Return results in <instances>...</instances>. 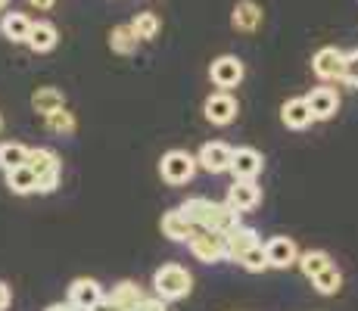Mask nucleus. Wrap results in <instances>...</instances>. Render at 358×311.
Here are the masks:
<instances>
[{
  "mask_svg": "<svg viewBox=\"0 0 358 311\" xmlns=\"http://www.w3.org/2000/svg\"><path fill=\"white\" fill-rule=\"evenodd\" d=\"M178 209L184 212V218H187L196 231L231 233L234 227H240V212H234L228 203H215V199H206V196H190L187 203H181Z\"/></svg>",
  "mask_w": 358,
  "mask_h": 311,
  "instance_id": "obj_1",
  "label": "nucleus"
},
{
  "mask_svg": "<svg viewBox=\"0 0 358 311\" xmlns=\"http://www.w3.org/2000/svg\"><path fill=\"white\" fill-rule=\"evenodd\" d=\"M194 289V277L184 265H162L153 274V296H159L162 302H178L184 296H190Z\"/></svg>",
  "mask_w": 358,
  "mask_h": 311,
  "instance_id": "obj_2",
  "label": "nucleus"
},
{
  "mask_svg": "<svg viewBox=\"0 0 358 311\" xmlns=\"http://www.w3.org/2000/svg\"><path fill=\"white\" fill-rule=\"evenodd\" d=\"M29 168L38 175V193H53L63 181V162L53 150L34 147L29 153Z\"/></svg>",
  "mask_w": 358,
  "mask_h": 311,
  "instance_id": "obj_3",
  "label": "nucleus"
},
{
  "mask_svg": "<svg viewBox=\"0 0 358 311\" xmlns=\"http://www.w3.org/2000/svg\"><path fill=\"white\" fill-rule=\"evenodd\" d=\"M196 168H199L196 156H190L187 150H169V153L162 156V162H159L162 181L171 184V187L190 184V181H194V175H196Z\"/></svg>",
  "mask_w": 358,
  "mask_h": 311,
  "instance_id": "obj_4",
  "label": "nucleus"
},
{
  "mask_svg": "<svg viewBox=\"0 0 358 311\" xmlns=\"http://www.w3.org/2000/svg\"><path fill=\"white\" fill-rule=\"evenodd\" d=\"M190 252L196 261L203 265H215V261L228 259V249H224V233H212V231H196L190 237Z\"/></svg>",
  "mask_w": 358,
  "mask_h": 311,
  "instance_id": "obj_5",
  "label": "nucleus"
},
{
  "mask_svg": "<svg viewBox=\"0 0 358 311\" xmlns=\"http://www.w3.org/2000/svg\"><path fill=\"white\" fill-rule=\"evenodd\" d=\"M143 299H147V293L137 283L122 280L119 287H113V293H106V299L100 302L97 311H134L143 305Z\"/></svg>",
  "mask_w": 358,
  "mask_h": 311,
  "instance_id": "obj_6",
  "label": "nucleus"
},
{
  "mask_svg": "<svg viewBox=\"0 0 358 311\" xmlns=\"http://www.w3.org/2000/svg\"><path fill=\"white\" fill-rule=\"evenodd\" d=\"M243 75H246L243 62H240L237 57H231V53L212 59V66H209V78L218 91H231V87H237L240 81H243Z\"/></svg>",
  "mask_w": 358,
  "mask_h": 311,
  "instance_id": "obj_7",
  "label": "nucleus"
},
{
  "mask_svg": "<svg viewBox=\"0 0 358 311\" xmlns=\"http://www.w3.org/2000/svg\"><path fill=\"white\" fill-rule=\"evenodd\" d=\"M203 115L209 124H218V128H224V124H231L237 119V100L231 96V91H215L206 96L203 103Z\"/></svg>",
  "mask_w": 358,
  "mask_h": 311,
  "instance_id": "obj_8",
  "label": "nucleus"
},
{
  "mask_svg": "<svg viewBox=\"0 0 358 311\" xmlns=\"http://www.w3.org/2000/svg\"><path fill=\"white\" fill-rule=\"evenodd\" d=\"M231 159H234V150L228 143H203L196 153V162L199 168H206L209 175H222V171H231Z\"/></svg>",
  "mask_w": 358,
  "mask_h": 311,
  "instance_id": "obj_9",
  "label": "nucleus"
},
{
  "mask_svg": "<svg viewBox=\"0 0 358 311\" xmlns=\"http://www.w3.org/2000/svg\"><path fill=\"white\" fill-rule=\"evenodd\" d=\"M106 299V293H103V287L97 280L91 277H78L69 287V305L72 308H100V302Z\"/></svg>",
  "mask_w": 358,
  "mask_h": 311,
  "instance_id": "obj_10",
  "label": "nucleus"
},
{
  "mask_svg": "<svg viewBox=\"0 0 358 311\" xmlns=\"http://www.w3.org/2000/svg\"><path fill=\"white\" fill-rule=\"evenodd\" d=\"M262 153L252 147H237L234 150V159H231V175L234 181H256L262 175Z\"/></svg>",
  "mask_w": 358,
  "mask_h": 311,
  "instance_id": "obj_11",
  "label": "nucleus"
},
{
  "mask_svg": "<svg viewBox=\"0 0 358 311\" xmlns=\"http://www.w3.org/2000/svg\"><path fill=\"white\" fill-rule=\"evenodd\" d=\"M224 203H228L234 212H240V215H243V212H252L262 203L259 181H234L228 187V199H224Z\"/></svg>",
  "mask_w": 358,
  "mask_h": 311,
  "instance_id": "obj_12",
  "label": "nucleus"
},
{
  "mask_svg": "<svg viewBox=\"0 0 358 311\" xmlns=\"http://www.w3.org/2000/svg\"><path fill=\"white\" fill-rule=\"evenodd\" d=\"M343 62H346V53H343L340 47H321L312 59V72L318 75L321 81L343 78Z\"/></svg>",
  "mask_w": 358,
  "mask_h": 311,
  "instance_id": "obj_13",
  "label": "nucleus"
},
{
  "mask_svg": "<svg viewBox=\"0 0 358 311\" xmlns=\"http://www.w3.org/2000/svg\"><path fill=\"white\" fill-rule=\"evenodd\" d=\"M265 255H268V268H278V271H287L299 261V249L290 237H271L265 243Z\"/></svg>",
  "mask_w": 358,
  "mask_h": 311,
  "instance_id": "obj_14",
  "label": "nucleus"
},
{
  "mask_svg": "<svg viewBox=\"0 0 358 311\" xmlns=\"http://www.w3.org/2000/svg\"><path fill=\"white\" fill-rule=\"evenodd\" d=\"M308 109H312L315 122H327L336 115V109H340V94L334 91V87H315L312 94L306 96Z\"/></svg>",
  "mask_w": 358,
  "mask_h": 311,
  "instance_id": "obj_15",
  "label": "nucleus"
},
{
  "mask_svg": "<svg viewBox=\"0 0 358 311\" xmlns=\"http://www.w3.org/2000/svg\"><path fill=\"white\" fill-rule=\"evenodd\" d=\"M259 243H262L259 233L252 231V227H246V224H240V227H234L231 233H224V249H228L231 261H240L252 246H259Z\"/></svg>",
  "mask_w": 358,
  "mask_h": 311,
  "instance_id": "obj_16",
  "label": "nucleus"
},
{
  "mask_svg": "<svg viewBox=\"0 0 358 311\" xmlns=\"http://www.w3.org/2000/svg\"><path fill=\"white\" fill-rule=\"evenodd\" d=\"M31 19L25 16V13H3V19H0V34H3L6 41H13V44H29V34H31Z\"/></svg>",
  "mask_w": 358,
  "mask_h": 311,
  "instance_id": "obj_17",
  "label": "nucleus"
},
{
  "mask_svg": "<svg viewBox=\"0 0 358 311\" xmlns=\"http://www.w3.org/2000/svg\"><path fill=\"white\" fill-rule=\"evenodd\" d=\"M196 233V227L184 218L181 209H171L162 215V237L175 240V243H190V237Z\"/></svg>",
  "mask_w": 358,
  "mask_h": 311,
  "instance_id": "obj_18",
  "label": "nucleus"
},
{
  "mask_svg": "<svg viewBox=\"0 0 358 311\" xmlns=\"http://www.w3.org/2000/svg\"><path fill=\"white\" fill-rule=\"evenodd\" d=\"M280 119H284L287 128L302 131V128H308V124L315 122V115H312V109H308L306 96H293V100L284 103V109H280Z\"/></svg>",
  "mask_w": 358,
  "mask_h": 311,
  "instance_id": "obj_19",
  "label": "nucleus"
},
{
  "mask_svg": "<svg viewBox=\"0 0 358 311\" xmlns=\"http://www.w3.org/2000/svg\"><path fill=\"white\" fill-rule=\"evenodd\" d=\"M31 106H34V113L38 115H53V113H59V109H66V94L59 91V87H38V91L31 94Z\"/></svg>",
  "mask_w": 358,
  "mask_h": 311,
  "instance_id": "obj_20",
  "label": "nucleus"
},
{
  "mask_svg": "<svg viewBox=\"0 0 358 311\" xmlns=\"http://www.w3.org/2000/svg\"><path fill=\"white\" fill-rule=\"evenodd\" d=\"M231 22L237 31H256L262 25V6L252 3V0H237L231 13Z\"/></svg>",
  "mask_w": 358,
  "mask_h": 311,
  "instance_id": "obj_21",
  "label": "nucleus"
},
{
  "mask_svg": "<svg viewBox=\"0 0 358 311\" xmlns=\"http://www.w3.org/2000/svg\"><path fill=\"white\" fill-rule=\"evenodd\" d=\"M6 187L16 196H29V193H38V175H34L29 165H19V168L6 171Z\"/></svg>",
  "mask_w": 358,
  "mask_h": 311,
  "instance_id": "obj_22",
  "label": "nucleus"
},
{
  "mask_svg": "<svg viewBox=\"0 0 358 311\" xmlns=\"http://www.w3.org/2000/svg\"><path fill=\"white\" fill-rule=\"evenodd\" d=\"M296 265H299V271L312 280V277H318L321 271H327L334 261H330V255L324 249H308V252H299V261H296Z\"/></svg>",
  "mask_w": 358,
  "mask_h": 311,
  "instance_id": "obj_23",
  "label": "nucleus"
},
{
  "mask_svg": "<svg viewBox=\"0 0 358 311\" xmlns=\"http://www.w3.org/2000/svg\"><path fill=\"white\" fill-rule=\"evenodd\" d=\"M57 41H59V34H57V29H53L50 22H34V25H31L29 47H31L34 53H47V50H53V47H57Z\"/></svg>",
  "mask_w": 358,
  "mask_h": 311,
  "instance_id": "obj_24",
  "label": "nucleus"
},
{
  "mask_svg": "<svg viewBox=\"0 0 358 311\" xmlns=\"http://www.w3.org/2000/svg\"><path fill=\"white\" fill-rule=\"evenodd\" d=\"M29 153L31 150L25 143H0V168L3 171H13L19 165H29Z\"/></svg>",
  "mask_w": 358,
  "mask_h": 311,
  "instance_id": "obj_25",
  "label": "nucleus"
},
{
  "mask_svg": "<svg viewBox=\"0 0 358 311\" xmlns=\"http://www.w3.org/2000/svg\"><path fill=\"white\" fill-rule=\"evenodd\" d=\"M137 34L134 29H131V22L128 25H115L113 31H109V47H113L115 53H122V57H128V53H134L137 50Z\"/></svg>",
  "mask_w": 358,
  "mask_h": 311,
  "instance_id": "obj_26",
  "label": "nucleus"
},
{
  "mask_svg": "<svg viewBox=\"0 0 358 311\" xmlns=\"http://www.w3.org/2000/svg\"><path fill=\"white\" fill-rule=\"evenodd\" d=\"M312 287L318 289L321 296H334V293H340L343 289V271L336 265H330L327 271H321L318 277H312Z\"/></svg>",
  "mask_w": 358,
  "mask_h": 311,
  "instance_id": "obj_27",
  "label": "nucleus"
},
{
  "mask_svg": "<svg viewBox=\"0 0 358 311\" xmlns=\"http://www.w3.org/2000/svg\"><path fill=\"white\" fill-rule=\"evenodd\" d=\"M131 29H134L137 41H153L156 34H159L162 22H159V16H156V13H137L134 22H131Z\"/></svg>",
  "mask_w": 358,
  "mask_h": 311,
  "instance_id": "obj_28",
  "label": "nucleus"
},
{
  "mask_svg": "<svg viewBox=\"0 0 358 311\" xmlns=\"http://www.w3.org/2000/svg\"><path fill=\"white\" fill-rule=\"evenodd\" d=\"M47 128L53 131V134H63V137H69V134H75V115L69 113V109H59V113H53V115H47Z\"/></svg>",
  "mask_w": 358,
  "mask_h": 311,
  "instance_id": "obj_29",
  "label": "nucleus"
},
{
  "mask_svg": "<svg viewBox=\"0 0 358 311\" xmlns=\"http://www.w3.org/2000/svg\"><path fill=\"white\" fill-rule=\"evenodd\" d=\"M240 265H243L246 268V271H250V274H259V271H265V268H268V255H265V246H252L250 249V252H246L243 255V259H240Z\"/></svg>",
  "mask_w": 358,
  "mask_h": 311,
  "instance_id": "obj_30",
  "label": "nucleus"
},
{
  "mask_svg": "<svg viewBox=\"0 0 358 311\" xmlns=\"http://www.w3.org/2000/svg\"><path fill=\"white\" fill-rule=\"evenodd\" d=\"M343 81L358 87V50H349L346 53V62H343Z\"/></svg>",
  "mask_w": 358,
  "mask_h": 311,
  "instance_id": "obj_31",
  "label": "nucleus"
},
{
  "mask_svg": "<svg viewBox=\"0 0 358 311\" xmlns=\"http://www.w3.org/2000/svg\"><path fill=\"white\" fill-rule=\"evenodd\" d=\"M141 311H169V308H165V302L159 299V296H147V299H143V305H141Z\"/></svg>",
  "mask_w": 358,
  "mask_h": 311,
  "instance_id": "obj_32",
  "label": "nucleus"
},
{
  "mask_svg": "<svg viewBox=\"0 0 358 311\" xmlns=\"http://www.w3.org/2000/svg\"><path fill=\"white\" fill-rule=\"evenodd\" d=\"M10 302H13V293H10V287H6V283L0 280V311H6V308H10Z\"/></svg>",
  "mask_w": 358,
  "mask_h": 311,
  "instance_id": "obj_33",
  "label": "nucleus"
},
{
  "mask_svg": "<svg viewBox=\"0 0 358 311\" xmlns=\"http://www.w3.org/2000/svg\"><path fill=\"white\" fill-rule=\"evenodd\" d=\"M31 6H38V10H50L53 3H57V0H29Z\"/></svg>",
  "mask_w": 358,
  "mask_h": 311,
  "instance_id": "obj_34",
  "label": "nucleus"
},
{
  "mask_svg": "<svg viewBox=\"0 0 358 311\" xmlns=\"http://www.w3.org/2000/svg\"><path fill=\"white\" fill-rule=\"evenodd\" d=\"M47 311H72V305H69V302H66V305H63V302H59V305H50Z\"/></svg>",
  "mask_w": 358,
  "mask_h": 311,
  "instance_id": "obj_35",
  "label": "nucleus"
},
{
  "mask_svg": "<svg viewBox=\"0 0 358 311\" xmlns=\"http://www.w3.org/2000/svg\"><path fill=\"white\" fill-rule=\"evenodd\" d=\"M6 3H10V0H0V10H3V6H6Z\"/></svg>",
  "mask_w": 358,
  "mask_h": 311,
  "instance_id": "obj_36",
  "label": "nucleus"
},
{
  "mask_svg": "<svg viewBox=\"0 0 358 311\" xmlns=\"http://www.w3.org/2000/svg\"><path fill=\"white\" fill-rule=\"evenodd\" d=\"M72 311H94V308H72Z\"/></svg>",
  "mask_w": 358,
  "mask_h": 311,
  "instance_id": "obj_37",
  "label": "nucleus"
},
{
  "mask_svg": "<svg viewBox=\"0 0 358 311\" xmlns=\"http://www.w3.org/2000/svg\"><path fill=\"white\" fill-rule=\"evenodd\" d=\"M0 128H3V119H0Z\"/></svg>",
  "mask_w": 358,
  "mask_h": 311,
  "instance_id": "obj_38",
  "label": "nucleus"
},
{
  "mask_svg": "<svg viewBox=\"0 0 358 311\" xmlns=\"http://www.w3.org/2000/svg\"><path fill=\"white\" fill-rule=\"evenodd\" d=\"M134 311H141V308H134Z\"/></svg>",
  "mask_w": 358,
  "mask_h": 311,
  "instance_id": "obj_39",
  "label": "nucleus"
}]
</instances>
